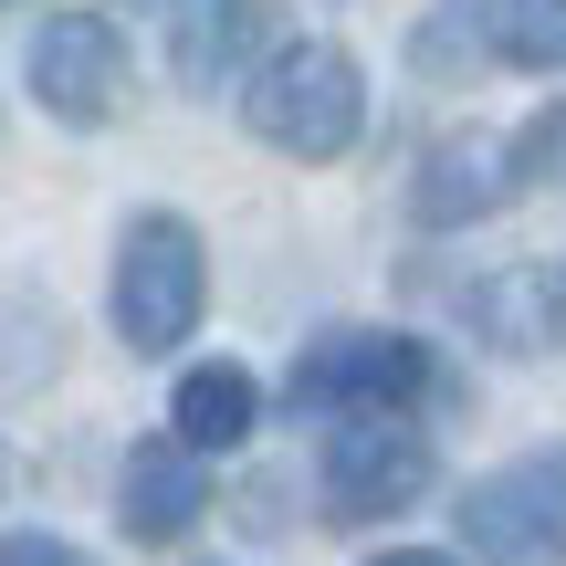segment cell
Returning <instances> with one entry per match:
<instances>
[{
  "mask_svg": "<svg viewBox=\"0 0 566 566\" xmlns=\"http://www.w3.org/2000/svg\"><path fill=\"white\" fill-rule=\"evenodd\" d=\"M252 137L283 147V158H346L357 147V116H367V84H357V53L346 42H283V53L252 74L242 95Z\"/></svg>",
  "mask_w": 566,
  "mask_h": 566,
  "instance_id": "6da1fadb",
  "label": "cell"
},
{
  "mask_svg": "<svg viewBox=\"0 0 566 566\" xmlns=\"http://www.w3.org/2000/svg\"><path fill=\"white\" fill-rule=\"evenodd\" d=\"M137 11H200V0H137Z\"/></svg>",
  "mask_w": 566,
  "mask_h": 566,
  "instance_id": "2e32d148",
  "label": "cell"
},
{
  "mask_svg": "<svg viewBox=\"0 0 566 566\" xmlns=\"http://www.w3.org/2000/svg\"><path fill=\"white\" fill-rule=\"evenodd\" d=\"M420 63H514V74H566V0H441L420 32Z\"/></svg>",
  "mask_w": 566,
  "mask_h": 566,
  "instance_id": "5b68a950",
  "label": "cell"
},
{
  "mask_svg": "<svg viewBox=\"0 0 566 566\" xmlns=\"http://www.w3.org/2000/svg\"><path fill=\"white\" fill-rule=\"evenodd\" d=\"M252 420H263V388H252V367H231V357L189 367L179 399H168V441H189V451H242Z\"/></svg>",
  "mask_w": 566,
  "mask_h": 566,
  "instance_id": "7c38bea8",
  "label": "cell"
},
{
  "mask_svg": "<svg viewBox=\"0 0 566 566\" xmlns=\"http://www.w3.org/2000/svg\"><path fill=\"white\" fill-rule=\"evenodd\" d=\"M462 535H472L483 566H566V451L472 483L462 493Z\"/></svg>",
  "mask_w": 566,
  "mask_h": 566,
  "instance_id": "277c9868",
  "label": "cell"
},
{
  "mask_svg": "<svg viewBox=\"0 0 566 566\" xmlns=\"http://www.w3.org/2000/svg\"><path fill=\"white\" fill-rule=\"evenodd\" d=\"M283 53V0H200V11H179V84H200V95H221V84H252L263 63Z\"/></svg>",
  "mask_w": 566,
  "mask_h": 566,
  "instance_id": "9c48e42d",
  "label": "cell"
},
{
  "mask_svg": "<svg viewBox=\"0 0 566 566\" xmlns=\"http://www.w3.org/2000/svg\"><path fill=\"white\" fill-rule=\"evenodd\" d=\"M200 514H210V472H200L189 441H137V451H126V472H116L126 546H179Z\"/></svg>",
  "mask_w": 566,
  "mask_h": 566,
  "instance_id": "30bf717a",
  "label": "cell"
},
{
  "mask_svg": "<svg viewBox=\"0 0 566 566\" xmlns=\"http://www.w3.org/2000/svg\"><path fill=\"white\" fill-rule=\"evenodd\" d=\"M514 168H525V179H566V95L525 126V137H514Z\"/></svg>",
  "mask_w": 566,
  "mask_h": 566,
  "instance_id": "4fadbf2b",
  "label": "cell"
},
{
  "mask_svg": "<svg viewBox=\"0 0 566 566\" xmlns=\"http://www.w3.org/2000/svg\"><path fill=\"white\" fill-rule=\"evenodd\" d=\"M430 493V441L409 420H346L325 441V525H378Z\"/></svg>",
  "mask_w": 566,
  "mask_h": 566,
  "instance_id": "52a82bcc",
  "label": "cell"
},
{
  "mask_svg": "<svg viewBox=\"0 0 566 566\" xmlns=\"http://www.w3.org/2000/svg\"><path fill=\"white\" fill-rule=\"evenodd\" d=\"M462 325L483 346H504V357H546V346L566 336V283L546 263H504V273L462 283Z\"/></svg>",
  "mask_w": 566,
  "mask_h": 566,
  "instance_id": "8fae6325",
  "label": "cell"
},
{
  "mask_svg": "<svg viewBox=\"0 0 566 566\" xmlns=\"http://www.w3.org/2000/svg\"><path fill=\"white\" fill-rule=\"evenodd\" d=\"M430 388V346L388 336V325H336L294 357V409H325V420H399Z\"/></svg>",
  "mask_w": 566,
  "mask_h": 566,
  "instance_id": "3957f363",
  "label": "cell"
},
{
  "mask_svg": "<svg viewBox=\"0 0 566 566\" xmlns=\"http://www.w3.org/2000/svg\"><path fill=\"white\" fill-rule=\"evenodd\" d=\"M0 566H95L84 546H63V535H42V525H21L11 546H0Z\"/></svg>",
  "mask_w": 566,
  "mask_h": 566,
  "instance_id": "5bb4252c",
  "label": "cell"
},
{
  "mask_svg": "<svg viewBox=\"0 0 566 566\" xmlns=\"http://www.w3.org/2000/svg\"><path fill=\"white\" fill-rule=\"evenodd\" d=\"M32 105L53 126H105L126 105V42L105 11H53L32 32Z\"/></svg>",
  "mask_w": 566,
  "mask_h": 566,
  "instance_id": "8992f818",
  "label": "cell"
},
{
  "mask_svg": "<svg viewBox=\"0 0 566 566\" xmlns=\"http://www.w3.org/2000/svg\"><path fill=\"white\" fill-rule=\"evenodd\" d=\"M200 304H210L200 231H189L179 210H137L126 242H116V336L137 346V357H168V346H189Z\"/></svg>",
  "mask_w": 566,
  "mask_h": 566,
  "instance_id": "7a4b0ae2",
  "label": "cell"
},
{
  "mask_svg": "<svg viewBox=\"0 0 566 566\" xmlns=\"http://www.w3.org/2000/svg\"><path fill=\"white\" fill-rule=\"evenodd\" d=\"M525 189V168H514V137H441L420 158V179H409V221L420 231H472V221H493V210Z\"/></svg>",
  "mask_w": 566,
  "mask_h": 566,
  "instance_id": "ba28073f",
  "label": "cell"
},
{
  "mask_svg": "<svg viewBox=\"0 0 566 566\" xmlns=\"http://www.w3.org/2000/svg\"><path fill=\"white\" fill-rule=\"evenodd\" d=\"M367 566H462V556H441V546H388V556H367Z\"/></svg>",
  "mask_w": 566,
  "mask_h": 566,
  "instance_id": "9a60e30c",
  "label": "cell"
}]
</instances>
